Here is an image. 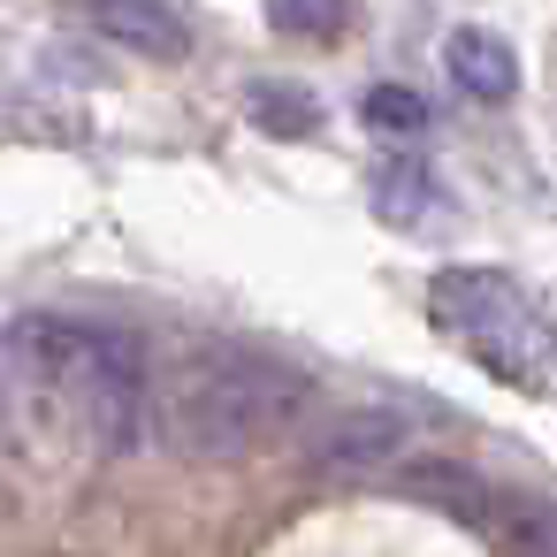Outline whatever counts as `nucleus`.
I'll return each instance as SVG.
<instances>
[{
  "label": "nucleus",
  "instance_id": "obj_1",
  "mask_svg": "<svg viewBox=\"0 0 557 557\" xmlns=\"http://www.w3.org/2000/svg\"><path fill=\"white\" fill-rule=\"evenodd\" d=\"M0 382L39 397L92 458H131L153 435V389L138 374V351L70 313H16L0 329Z\"/></svg>",
  "mask_w": 557,
  "mask_h": 557
},
{
  "label": "nucleus",
  "instance_id": "obj_5",
  "mask_svg": "<svg viewBox=\"0 0 557 557\" xmlns=\"http://www.w3.org/2000/svg\"><path fill=\"white\" fill-rule=\"evenodd\" d=\"M443 70H450V85H458L473 108H504V100L519 92V54H511V39L488 32V24H458V32L443 39Z\"/></svg>",
  "mask_w": 557,
  "mask_h": 557
},
{
  "label": "nucleus",
  "instance_id": "obj_2",
  "mask_svg": "<svg viewBox=\"0 0 557 557\" xmlns=\"http://www.w3.org/2000/svg\"><path fill=\"white\" fill-rule=\"evenodd\" d=\"M313 420V382L268 351H199L153 389V435L176 458H260Z\"/></svg>",
  "mask_w": 557,
  "mask_h": 557
},
{
  "label": "nucleus",
  "instance_id": "obj_10",
  "mask_svg": "<svg viewBox=\"0 0 557 557\" xmlns=\"http://www.w3.org/2000/svg\"><path fill=\"white\" fill-rule=\"evenodd\" d=\"M245 115H252V131H268V138H321V100H313L306 85H283V77H260V85L245 92Z\"/></svg>",
  "mask_w": 557,
  "mask_h": 557
},
{
  "label": "nucleus",
  "instance_id": "obj_3",
  "mask_svg": "<svg viewBox=\"0 0 557 557\" xmlns=\"http://www.w3.org/2000/svg\"><path fill=\"white\" fill-rule=\"evenodd\" d=\"M428 313L511 389H549L557 374V329L534 306V290H519L496 268H443L428 290Z\"/></svg>",
  "mask_w": 557,
  "mask_h": 557
},
{
  "label": "nucleus",
  "instance_id": "obj_8",
  "mask_svg": "<svg viewBox=\"0 0 557 557\" xmlns=\"http://www.w3.org/2000/svg\"><path fill=\"white\" fill-rule=\"evenodd\" d=\"M92 24H100L115 47L153 54V62H184V54H191V24H184L176 9H161V0H100Z\"/></svg>",
  "mask_w": 557,
  "mask_h": 557
},
{
  "label": "nucleus",
  "instance_id": "obj_4",
  "mask_svg": "<svg viewBox=\"0 0 557 557\" xmlns=\"http://www.w3.org/2000/svg\"><path fill=\"white\" fill-rule=\"evenodd\" d=\"M405 412L389 405H336L306 428V473L313 481H374V473H397L405 466Z\"/></svg>",
  "mask_w": 557,
  "mask_h": 557
},
{
  "label": "nucleus",
  "instance_id": "obj_12",
  "mask_svg": "<svg viewBox=\"0 0 557 557\" xmlns=\"http://www.w3.org/2000/svg\"><path fill=\"white\" fill-rule=\"evenodd\" d=\"M268 24H275L283 39L329 47V39H344V32H351V9H336V0H275V9H268Z\"/></svg>",
  "mask_w": 557,
  "mask_h": 557
},
{
  "label": "nucleus",
  "instance_id": "obj_9",
  "mask_svg": "<svg viewBox=\"0 0 557 557\" xmlns=\"http://www.w3.org/2000/svg\"><path fill=\"white\" fill-rule=\"evenodd\" d=\"M488 542L504 557H557V496H542V488H496L488 496Z\"/></svg>",
  "mask_w": 557,
  "mask_h": 557
},
{
  "label": "nucleus",
  "instance_id": "obj_11",
  "mask_svg": "<svg viewBox=\"0 0 557 557\" xmlns=\"http://www.w3.org/2000/svg\"><path fill=\"white\" fill-rule=\"evenodd\" d=\"M359 115H367V131H382V138H420V131L435 123V108H428L412 85H367Z\"/></svg>",
  "mask_w": 557,
  "mask_h": 557
},
{
  "label": "nucleus",
  "instance_id": "obj_6",
  "mask_svg": "<svg viewBox=\"0 0 557 557\" xmlns=\"http://www.w3.org/2000/svg\"><path fill=\"white\" fill-rule=\"evenodd\" d=\"M397 488H405L412 504H428V511H443V519L488 534V496H496V481H481L473 466H458V458H405V466H397Z\"/></svg>",
  "mask_w": 557,
  "mask_h": 557
},
{
  "label": "nucleus",
  "instance_id": "obj_7",
  "mask_svg": "<svg viewBox=\"0 0 557 557\" xmlns=\"http://www.w3.org/2000/svg\"><path fill=\"white\" fill-rule=\"evenodd\" d=\"M367 207H374V222H389V230H428V222L443 214V184H435V169H420L412 153H389V161H374V176H367Z\"/></svg>",
  "mask_w": 557,
  "mask_h": 557
}]
</instances>
